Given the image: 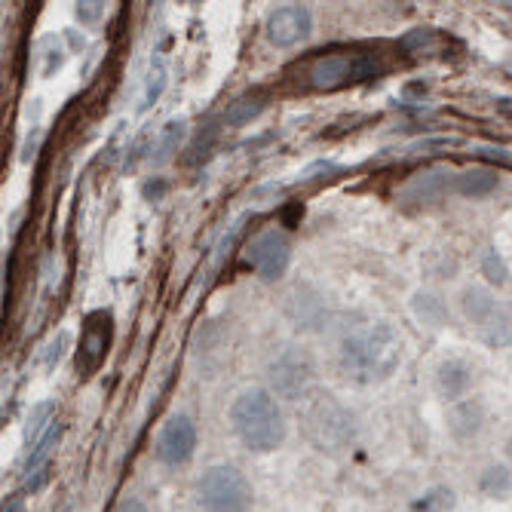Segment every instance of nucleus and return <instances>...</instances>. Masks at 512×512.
<instances>
[{"instance_id": "nucleus-12", "label": "nucleus", "mask_w": 512, "mask_h": 512, "mask_svg": "<svg viewBox=\"0 0 512 512\" xmlns=\"http://www.w3.org/2000/svg\"><path fill=\"white\" fill-rule=\"evenodd\" d=\"M485 430V405L479 399H460L448 411V433L457 442H473Z\"/></svg>"}, {"instance_id": "nucleus-17", "label": "nucleus", "mask_w": 512, "mask_h": 512, "mask_svg": "<svg viewBox=\"0 0 512 512\" xmlns=\"http://www.w3.org/2000/svg\"><path fill=\"white\" fill-rule=\"evenodd\" d=\"M267 108V96L264 92H246L237 102H230L227 111H224V123L227 126H246L252 123L261 111Z\"/></svg>"}, {"instance_id": "nucleus-1", "label": "nucleus", "mask_w": 512, "mask_h": 512, "mask_svg": "<svg viewBox=\"0 0 512 512\" xmlns=\"http://www.w3.org/2000/svg\"><path fill=\"white\" fill-rule=\"evenodd\" d=\"M341 371L356 384H381L396 375L402 362V338L393 325L375 322L353 332L341 344Z\"/></svg>"}, {"instance_id": "nucleus-7", "label": "nucleus", "mask_w": 512, "mask_h": 512, "mask_svg": "<svg viewBox=\"0 0 512 512\" xmlns=\"http://www.w3.org/2000/svg\"><path fill=\"white\" fill-rule=\"evenodd\" d=\"M114 341V316L108 310L89 313L80 329V347H77V375L89 378L102 368L108 350Z\"/></svg>"}, {"instance_id": "nucleus-27", "label": "nucleus", "mask_w": 512, "mask_h": 512, "mask_svg": "<svg viewBox=\"0 0 512 512\" xmlns=\"http://www.w3.org/2000/svg\"><path fill=\"white\" fill-rule=\"evenodd\" d=\"M506 457H509V463H512V436H509V442H506Z\"/></svg>"}, {"instance_id": "nucleus-11", "label": "nucleus", "mask_w": 512, "mask_h": 512, "mask_svg": "<svg viewBox=\"0 0 512 512\" xmlns=\"http://www.w3.org/2000/svg\"><path fill=\"white\" fill-rule=\"evenodd\" d=\"M473 384H476V371H473V365L467 359L451 356V359L439 362V368H436V390H439V396L445 402L467 399Z\"/></svg>"}, {"instance_id": "nucleus-15", "label": "nucleus", "mask_w": 512, "mask_h": 512, "mask_svg": "<svg viewBox=\"0 0 512 512\" xmlns=\"http://www.w3.org/2000/svg\"><path fill=\"white\" fill-rule=\"evenodd\" d=\"M448 172L445 169H430V172H421V175H414L411 178V184L405 188V200L408 203H421V206H427V203H436L442 194H445V188H448Z\"/></svg>"}, {"instance_id": "nucleus-22", "label": "nucleus", "mask_w": 512, "mask_h": 512, "mask_svg": "<svg viewBox=\"0 0 512 512\" xmlns=\"http://www.w3.org/2000/svg\"><path fill=\"white\" fill-rule=\"evenodd\" d=\"M68 341H71V335H68V332H59L50 344L43 347L40 362H43V368H46V371H53V368L62 362V356H65V350H68Z\"/></svg>"}, {"instance_id": "nucleus-21", "label": "nucleus", "mask_w": 512, "mask_h": 512, "mask_svg": "<svg viewBox=\"0 0 512 512\" xmlns=\"http://www.w3.org/2000/svg\"><path fill=\"white\" fill-rule=\"evenodd\" d=\"M451 506H454V491L451 488H433L417 500L414 512H448Z\"/></svg>"}, {"instance_id": "nucleus-25", "label": "nucleus", "mask_w": 512, "mask_h": 512, "mask_svg": "<svg viewBox=\"0 0 512 512\" xmlns=\"http://www.w3.org/2000/svg\"><path fill=\"white\" fill-rule=\"evenodd\" d=\"M99 16H102V4H80V7H77V19L86 22V25H89V22H96Z\"/></svg>"}, {"instance_id": "nucleus-3", "label": "nucleus", "mask_w": 512, "mask_h": 512, "mask_svg": "<svg viewBox=\"0 0 512 512\" xmlns=\"http://www.w3.org/2000/svg\"><path fill=\"white\" fill-rule=\"evenodd\" d=\"M387 71V62L375 50H341L316 56L307 68V83L316 92H335L353 83L375 80Z\"/></svg>"}, {"instance_id": "nucleus-9", "label": "nucleus", "mask_w": 512, "mask_h": 512, "mask_svg": "<svg viewBox=\"0 0 512 512\" xmlns=\"http://www.w3.org/2000/svg\"><path fill=\"white\" fill-rule=\"evenodd\" d=\"M194 451H197V424L188 414H172L157 433V445H154L157 460L166 463V467H181V463H188L194 457Z\"/></svg>"}, {"instance_id": "nucleus-6", "label": "nucleus", "mask_w": 512, "mask_h": 512, "mask_svg": "<svg viewBox=\"0 0 512 512\" xmlns=\"http://www.w3.org/2000/svg\"><path fill=\"white\" fill-rule=\"evenodd\" d=\"M307 430L310 439L322 448V451H341L350 448L356 439V421L353 414L335 402V399H319L310 411H307Z\"/></svg>"}, {"instance_id": "nucleus-8", "label": "nucleus", "mask_w": 512, "mask_h": 512, "mask_svg": "<svg viewBox=\"0 0 512 512\" xmlns=\"http://www.w3.org/2000/svg\"><path fill=\"white\" fill-rule=\"evenodd\" d=\"M246 261L255 267V273L267 283H276L279 276H286L289 264H292V243L283 230L267 227L246 246Z\"/></svg>"}, {"instance_id": "nucleus-20", "label": "nucleus", "mask_w": 512, "mask_h": 512, "mask_svg": "<svg viewBox=\"0 0 512 512\" xmlns=\"http://www.w3.org/2000/svg\"><path fill=\"white\" fill-rule=\"evenodd\" d=\"M181 135H184V123H169V126L160 132L157 145H154V160H157V163H166V160L175 154V148H178V142H181Z\"/></svg>"}, {"instance_id": "nucleus-24", "label": "nucleus", "mask_w": 512, "mask_h": 512, "mask_svg": "<svg viewBox=\"0 0 512 512\" xmlns=\"http://www.w3.org/2000/svg\"><path fill=\"white\" fill-rule=\"evenodd\" d=\"M163 86H166V71H163V68L151 71V74H148V86H145V99H142V111H145V108H151V105L160 99Z\"/></svg>"}, {"instance_id": "nucleus-26", "label": "nucleus", "mask_w": 512, "mask_h": 512, "mask_svg": "<svg viewBox=\"0 0 512 512\" xmlns=\"http://www.w3.org/2000/svg\"><path fill=\"white\" fill-rule=\"evenodd\" d=\"M114 512H148V506H145V500H138V497H123Z\"/></svg>"}, {"instance_id": "nucleus-16", "label": "nucleus", "mask_w": 512, "mask_h": 512, "mask_svg": "<svg viewBox=\"0 0 512 512\" xmlns=\"http://www.w3.org/2000/svg\"><path fill=\"white\" fill-rule=\"evenodd\" d=\"M411 310L424 325H433V329H442V325L451 322V310L436 292H417L411 298Z\"/></svg>"}, {"instance_id": "nucleus-19", "label": "nucleus", "mask_w": 512, "mask_h": 512, "mask_svg": "<svg viewBox=\"0 0 512 512\" xmlns=\"http://www.w3.org/2000/svg\"><path fill=\"white\" fill-rule=\"evenodd\" d=\"M485 338V344L491 347H506L512 341V304H503L500 313L485 325V329L479 332Z\"/></svg>"}, {"instance_id": "nucleus-18", "label": "nucleus", "mask_w": 512, "mask_h": 512, "mask_svg": "<svg viewBox=\"0 0 512 512\" xmlns=\"http://www.w3.org/2000/svg\"><path fill=\"white\" fill-rule=\"evenodd\" d=\"M479 491L488 500H506L512 494V470L506 463H491V467H485L479 476Z\"/></svg>"}, {"instance_id": "nucleus-13", "label": "nucleus", "mask_w": 512, "mask_h": 512, "mask_svg": "<svg viewBox=\"0 0 512 512\" xmlns=\"http://www.w3.org/2000/svg\"><path fill=\"white\" fill-rule=\"evenodd\" d=\"M500 307H503V301H497V295L488 286L476 283L460 292V313L467 316V322H473L479 332L500 313Z\"/></svg>"}, {"instance_id": "nucleus-5", "label": "nucleus", "mask_w": 512, "mask_h": 512, "mask_svg": "<svg viewBox=\"0 0 512 512\" xmlns=\"http://www.w3.org/2000/svg\"><path fill=\"white\" fill-rule=\"evenodd\" d=\"M313 378H316V362L304 347H286L267 365L270 393L289 402H298L310 390Z\"/></svg>"}, {"instance_id": "nucleus-14", "label": "nucleus", "mask_w": 512, "mask_h": 512, "mask_svg": "<svg viewBox=\"0 0 512 512\" xmlns=\"http://www.w3.org/2000/svg\"><path fill=\"white\" fill-rule=\"evenodd\" d=\"M454 188H457L460 197H467V200L491 197L500 188V172L497 169H488V166H473V169L460 172L454 178Z\"/></svg>"}, {"instance_id": "nucleus-10", "label": "nucleus", "mask_w": 512, "mask_h": 512, "mask_svg": "<svg viewBox=\"0 0 512 512\" xmlns=\"http://www.w3.org/2000/svg\"><path fill=\"white\" fill-rule=\"evenodd\" d=\"M310 31H313V16L307 7H298V4L273 10L264 25L267 40L279 46V50H289V46L301 43L304 37H310Z\"/></svg>"}, {"instance_id": "nucleus-23", "label": "nucleus", "mask_w": 512, "mask_h": 512, "mask_svg": "<svg viewBox=\"0 0 512 512\" xmlns=\"http://www.w3.org/2000/svg\"><path fill=\"white\" fill-rule=\"evenodd\" d=\"M482 273L488 276V283H491V286H503V283H506V276H509L506 264L500 261V255H497L494 249H485V255H482Z\"/></svg>"}, {"instance_id": "nucleus-2", "label": "nucleus", "mask_w": 512, "mask_h": 512, "mask_svg": "<svg viewBox=\"0 0 512 512\" xmlns=\"http://www.w3.org/2000/svg\"><path fill=\"white\" fill-rule=\"evenodd\" d=\"M230 424H234L237 439L258 454L276 451L286 442V414L279 408L270 390H246L230 408Z\"/></svg>"}, {"instance_id": "nucleus-4", "label": "nucleus", "mask_w": 512, "mask_h": 512, "mask_svg": "<svg viewBox=\"0 0 512 512\" xmlns=\"http://www.w3.org/2000/svg\"><path fill=\"white\" fill-rule=\"evenodd\" d=\"M197 500L203 512H249L252 509V485L237 470L218 463L209 467L197 482Z\"/></svg>"}]
</instances>
